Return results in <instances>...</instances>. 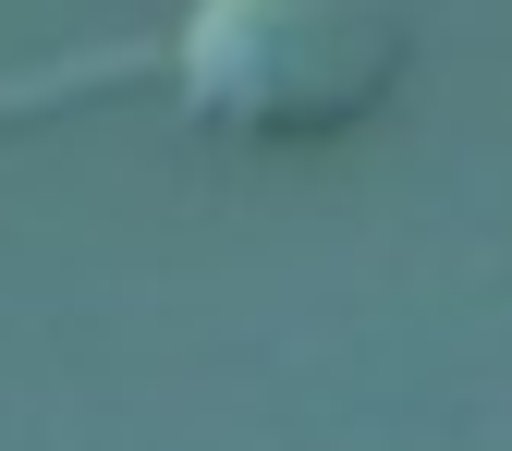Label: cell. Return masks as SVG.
Returning <instances> with one entry per match:
<instances>
[{"mask_svg": "<svg viewBox=\"0 0 512 451\" xmlns=\"http://www.w3.org/2000/svg\"><path fill=\"white\" fill-rule=\"evenodd\" d=\"M183 110L256 147L354 135L403 86V13L391 0H196L183 13Z\"/></svg>", "mask_w": 512, "mask_h": 451, "instance_id": "obj_1", "label": "cell"}]
</instances>
